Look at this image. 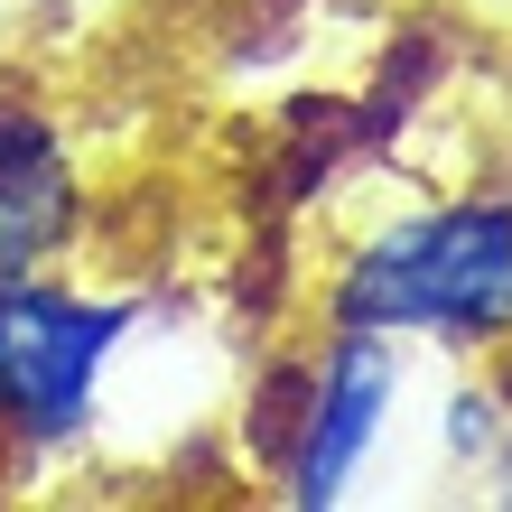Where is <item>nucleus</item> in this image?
<instances>
[{
    "label": "nucleus",
    "mask_w": 512,
    "mask_h": 512,
    "mask_svg": "<svg viewBox=\"0 0 512 512\" xmlns=\"http://www.w3.org/2000/svg\"><path fill=\"white\" fill-rule=\"evenodd\" d=\"M336 326H364V336L429 326L447 345L512 336V205L475 196V205H447V215H419L401 233H382L345 270Z\"/></svg>",
    "instance_id": "obj_1"
},
{
    "label": "nucleus",
    "mask_w": 512,
    "mask_h": 512,
    "mask_svg": "<svg viewBox=\"0 0 512 512\" xmlns=\"http://www.w3.org/2000/svg\"><path fill=\"white\" fill-rule=\"evenodd\" d=\"M122 326L131 308H94V298L38 289L19 270L10 298H0V419L28 438H66L94 410V373Z\"/></svg>",
    "instance_id": "obj_2"
},
{
    "label": "nucleus",
    "mask_w": 512,
    "mask_h": 512,
    "mask_svg": "<svg viewBox=\"0 0 512 512\" xmlns=\"http://www.w3.org/2000/svg\"><path fill=\"white\" fill-rule=\"evenodd\" d=\"M391 391H401V354H391L382 336H364V326H345L336 364H326V391H317L308 457H298V475H289L298 503H336V494H345V475H354V457L373 447Z\"/></svg>",
    "instance_id": "obj_3"
},
{
    "label": "nucleus",
    "mask_w": 512,
    "mask_h": 512,
    "mask_svg": "<svg viewBox=\"0 0 512 512\" xmlns=\"http://www.w3.org/2000/svg\"><path fill=\"white\" fill-rule=\"evenodd\" d=\"M75 215V187L56 168L38 122H0V270H28Z\"/></svg>",
    "instance_id": "obj_4"
},
{
    "label": "nucleus",
    "mask_w": 512,
    "mask_h": 512,
    "mask_svg": "<svg viewBox=\"0 0 512 512\" xmlns=\"http://www.w3.org/2000/svg\"><path fill=\"white\" fill-rule=\"evenodd\" d=\"M10 280H19V270H0V298H10Z\"/></svg>",
    "instance_id": "obj_5"
}]
</instances>
